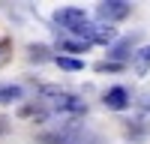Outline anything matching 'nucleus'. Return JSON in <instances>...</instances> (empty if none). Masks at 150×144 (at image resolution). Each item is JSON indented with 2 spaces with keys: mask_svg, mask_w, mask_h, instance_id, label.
I'll return each mask as SVG.
<instances>
[{
  "mask_svg": "<svg viewBox=\"0 0 150 144\" xmlns=\"http://www.w3.org/2000/svg\"><path fill=\"white\" fill-rule=\"evenodd\" d=\"M39 96L48 108H54L60 114H87V102L81 96H75L63 87H54V84H42L39 87Z\"/></svg>",
  "mask_w": 150,
  "mask_h": 144,
  "instance_id": "f257e3e1",
  "label": "nucleus"
},
{
  "mask_svg": "<svg viewBox=\"0 0 150 144\" xmlns=\"http://www.w3.org/2000/svg\"><path fill=\"white\" fill-rule=\"evenodd\" d=\"M54 21H57V27H60V30L72 33L75 27H81V24H84V21H90V18H87V12L78 9V6H66V9H57V12H54Z\"/></svg>",
  "mask_w": 150,
  "mask_h": 144,
  "instance_id": "f03ea898",
  "label": "nucleus"
},
{
  "mask_svg": "<svg viewBox=\"0 0 150 144\" xmlns=\"http://www.w3.org/2000/svg\"><path fill=\"white\" fill-rule=\"evenodd\" d=\"M129 12H132V3H126V0H105V3H99V6H96V15L102 18L105 24L126 18Z\"/></svg>",
  "mask_w": 150,
  "mask_h": 144,
  "instance_id": "7ed1b4c3",
  "label": "nucleus"
},
{
  "mask_svg": "<svg viewBox=\"0 0 150 144\" xmlns=\"http://www.w3.org/2000/svg\"><path fill=\"white\" fill-rule=\"evenodd\" d=\"M105 105L111 108V111H123L129 102H132V96H129V90L126 87H111V90H105Z\"/></svg>",
  "mask_w": 150,
  "mask_h": 144,
  "instance_id": "20e7f679",
  "label": "nucleus"
},
{
  "mask_svg": "<svg viewBox=\"0 0 150 144\" xmlns=\"http://www.w3.org/2000/svg\"><path fill=\"white\" fill-rule=\"evenodd\" d=\"M24 90L18 84H0V105H12V102H21Z\"/></svg>",
  "mask_w": 150,
  "mask_h": 144,
  "instance_id": "39448f33",
  "label": "nucleus"
},
{
  "mask_svg": "<svg viewBox=\"0 0 150 144\" xmlns=\"http://www.w3.org/2000/svg\"><path fill=\"white\" fill-rule=\"evenodd\" d=\"M129 51H135V39H132V36H126V39H120L117 45H111V57H114V60H126L129 57Z\"/></svg>",
  "mask_w": 150,
  "mask_h": 144,
  "instance_id": "423d86ee",
  "label": "nucleus"
},
{
  "mask_svg": "<svg viewBox=\"0 0 150 144\" xmlns=\"http://www.w3.org/2000/svg\"><path fill=\"white\" fill-rule=\"evenodd\" d=\"M54 63H57L60 69H66V72H78V69H84V60H78V57H66V54H57Z\"/></svg>",
  "mask_w": 150,
  "mask_h": 144,
  "instance_id": "0eeeda50",
  "label": "nucleus"
},
{
  "mask_svg": "<svg viewBox=\"0 0 150 144\" xmlns=\"http://www.w3.org/2000/svg\"><path fill=\"white\" fill-rule=\"evenodd\" d=\"M132 57H135V72H138V75H147V69H150V45L141 48V51L132 54Z\"/></svg>",
  "mask_w": 150,
  "mask_h": 144,
  "instance_id": "6e6552de",
  "label": "nucleus"
},
{
  "mask_svg": "<svg viewBox=\"0 0 150 144\" xmlns=\"http://www.w3.org/2000/svg\"><path fill=\"white\" fill-rule=\"evenodd\" d=\"M60 48H63V51H87L90 45H87V42H78V39H75V42H63Z\"/></svg>",
  "mask_w": 150,
  "mask_h": 144,
  "instance_id": "1a4fd4ad",
  "label": "nucleus"
},
{
  "mask_svg": "<svg viewBox=\"0 0 150 144\" xmlns=\"http://www.w3.org/2000/svg\"><path fill=\"white\" fill-rule=\"evenodd\" d=\"M45 54H48V51H45L42 45H30V57H33V60H42Z\"/></svg>",
  "mask_w": 150,
  "mask_h": 144,
  "instance_id": "9d476101",
  "label": "nucleus"
},
{
  "mask_svg": "<svg viewBox=\"0 0 150 144\" xmlns=\"http://www.w3.org/2000/svg\"><path fill=\"white\" fill-rule=\"evenodd\" d=\"M6 48H9V45H6L3 39H0V63H3V60H6Z\"/></svg>",
  "mask_w": 150,
  "mask_h": 144,
  "instance_id": "9b49d317",
  "label": "nucleus"
}]
</instances>
